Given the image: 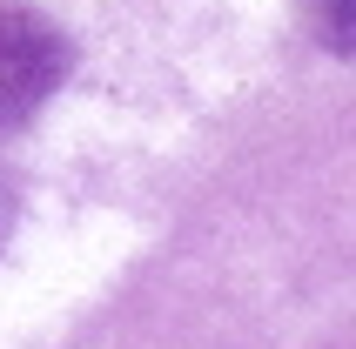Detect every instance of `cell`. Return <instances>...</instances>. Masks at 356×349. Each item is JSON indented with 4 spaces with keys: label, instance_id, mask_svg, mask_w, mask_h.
Returning <instances> with one entry per match:
<instances>
[{
    "label": "cell",
    "instance_id": "6da1fadb",
    "mask_svg": "<svg viewBox=\"0 0 356 349\" xmlns=\"http://www.w3.org/2000/svg\"><path fill=\"white\" fill-rule=\"evenodd\" d=\"M67 67H74V47L54 20L20 14V7L0 14V135L20 128L34 108H47V95L67 81Z\"/></svg>",
    "mask_w": 356,
    "mask_h": 349
},
{
    "label": "cell",
    "instance_id": "7a4b0ae2",
    "mask_svg": "<svg viewBox=\"0 0 356 349\" xmlns=\"http://www.w3.org/2000/svg\"><path fill=\"white\" fill-rule=\"evenodd\" d=\"M323 40H330V47H350V0H323Z\"/></svg>",
    "mask_w": 356,
    "mask_h": 349
}]
</instances>
